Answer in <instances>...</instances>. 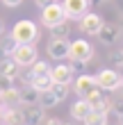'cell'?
<instances>
[{
	"mask_svg": "<svg viewBox=\"0 0 123 125\" xmlns=\"http://www.w3.org/2000/svg\"><path fill=\"white\" fill-rule=\"evenodd\" d=\"M2 112H5V105H0V118H2Z\"/></svg>",
	"mask_w": 123,
	"mask_h": 125,
	"instance_id": "cell-34",
	"label": "cell"
},
{
	"mask_svg": "<svg viewBox=\"0 0 123 125\" xmlns=\"http://www.w3.org/2000/svg\"><path fill=\"white\" fill-rule=\"evenodd\" d=\"M5 34V23H2V18H0V36Z\"/></svg>",
	"mask_w": 123,
	"mask_h": 125,
	"instance_id": "cell-33",
	"label": "cell"
},
{
	"mask_svg": "<svg viewBox=\"0 0 123 125\" xmlns=\"http://www.w3.org/2000/svg\"><path fill=\"white\" fill-rule=\"evenodd\" d=\"M48 75H50V80H53V84H68V86H71V82H73V77H75L73 71L68 68V64H64V62L50 66Z\"/></svg>",
	"mask_w": 123,
	"mask_h": 125,
	"instance_id": "cell-8",
	"label": "cell"
},
{
	"mask_svg": "<svg viewBox=\"0 0 123 125\" xmlns=\"http://www.w3.org/2000/svg\"><path fill=\"white\" fill-rule=\"evenodd\" d=\"M84 100H87V102L91 105V109H100V112H107V114H110V107H112V98H107V95H105L103 91H100L98 86H96V89H93L89 95H87Z\"/></svg>",
	"mask_w": 123,
	"mask_h": 125,
	"instance_id": "cell-11",
	"label": "cell"
},
{
	"mask_svg": "<svg viewBox=\"0 0 123 125\" xmlns=\"http://www.w3.org/2000/svg\"><path fill=\"white\" fill-rule=\"evenodd\" d=\"M59 125H73V123H59Z\"/></svg>",
	"mask_w": 123,
	"mask_h": 125,
	"instance_id": "cell-37",
	"label": "cell"
},
{
	"mask_svg": "<svg viewBox=\"0 0 123 125\" xmlns=\"http://www.w3.org/2000/svg\"><path fill=\"white\" fill-rule=\"evenodd\" d=\"M11 59L16 62L21 68H23V66H32L37 62V46H34V43H18L16 50L11 52Z\"/></svg>",
	"mask_w": 123,
	"mask_h": 125,
	"instance_id": "cell-5",
	"label": "cell"
},
{
	"mask_svg": "<svg viewBox=\"0 0 123 125\" xmlns=\"http://www.w3.org/2000/svg\"><path fill=\"white\" fill-rule=\"evenodd\" d=\"M91 112V105L87 102L84 98H78L73 102V107H71V116H73L75 121H84V116Z\"/></svg>",
	"mask_w": 123,
	"mask_h": 125,
	"instance_id": "cell-18",
	"label": "cell"
},
{
	"mask_svg": "<svg viewBox=\"0 0 123 125\" xmlns=\"http://www.w3.org/2000/svg\"><path fill=\"white\" fill-rule=\"evenodd\" d=\"M110 112H114L116 116L123 114V100H112V107H110Z\"/></svg>",
	"mask_w": 123,
	"mask_h": 125,
	"instance_id": "cell-29",
	"label": "cell"
},
{
	"mask_svg": "<svg viewBox=\"0 0 123 125\" xmlns=\"http://www.w3.org/2000/svg\"><path fill=\"white\" fill-rule=\"evenodd\" d=\"M107 125H110V123H107Z\"/></svg>",
	"mask_w": 123,
	"mask_h": 125,
	"instance_id": "cell-40",
	"label": "cell"
},
{
	"mask_svg": "<svg viewBox=\"0 0 123 125\" xmlns=\"http://www.w3.org/2000/svg\"><path fill=\"white\" fill-rule=\"evenodd\" d=\"M18 102L21 105H39V91H34L32 86H25V89H18Z\"/></svg>",
	"mask_w": 123,
	"mask_h": 125,
	"instance_id": "cell-17",
	"label": "cell"
},
{
	"mask_svg": "<svg viewBox=\"0 0 123 125\" xmlns=\"http://www.w3.org/2000/svg\"><path fill=\"white\" fill-rule=\"evenodd\" d=\"M27 84H30L34 91L41 93V91H48L50 86H53V80H50V75L46 73V75H34V77H30V82H27Z\"/></svg>",
	"mask_w": 123,
	"mask_h": 125,
	"instance_id": "cell-19",
	"label": "cell"
},
{
	"mask_svg": "<svg viewBox=\"0 0 123 125\" xmlns=\"http://www.w3.org/2000/svg\"><path fill=\"white\" fill-rule=\"evenodd\" d=\"M0 123L2 125H23V112H18L16 107H5Z\"/></svg>",
	"mask_w": 123,
	"mask_h": 125,
	"instance_id": "cell-15",
	"label": "cell"
},
{
	"mask_svg": "<svg viewBox=\"0 0 123 125\" xmlns=\"http://www.w3.org/2000/svg\"><path fill=\"white\" fill-rule=\"evenodd\" d=\"M66 64H68V68L73 71V75H82V73L87 71V64H84V62H78V59H68Z\"/></svg>",
	"mask_w": 123,
	"mask_h": 125,
	"instance_id": "cell-26",
	"label": "cell"
},
{
	"mask_svg": "<svg viewBox=\"0 0 123 125\" xmlns=\"http://www.w3.org/2000/svg\"><path fill=\"white\" fill-rule=\"evenodd\" d=\"M119 125H123V114H121V116H119Z\"/></svg>",
	"mask_w": 123,
	"mask_h": 125,
	"instance_id": "cell-35",
	"label": "cell"
},
{
	"mask_svg": "<svg viewBox=\"0 0 123 125\" xmlns=\"http://www.w3.org/2000/svg\"><path fill=\"white\" fill-rule=\"evenodd\" d=\"M0 102H2L5 107H14V105H18V89L16 86H11V89H7L0 93Z\"/></svg>",
	"mask_w": 123,
	"mask_h": 125,
	"instance_id": "cell-21",
	"label": "cell"
},
{
	"mask_svg": "<svg viewBox=\"0 0 123 125\" xmlns=\"http://www.w3.org/2000/svg\"><path fill=\"white\" fill-rule=\"evenodd\" d=\"M110 62L116 66V68H123V50H114V52H110Z\"/></svg>",
	"mask_w": 123,
	"mask_h": 125,
	"instance_id": "cell-27",
	"label": "cell"
},
{
	"mask_svg": "<svg viewBox=\"0 0 123 125\" xmlns=\"http://www.w3.org/2000/svg\"><path fill=\"white\" fill-rule=\"evenodd\" d=\"M121 82H123V77L114 68H103L96 75V86L100 91H116L121 89Z\"/></svg>",
	"mask_w": 123,
	"mask_h": 125,
	"instance_id": "cell-3",
	"label": "cell"
},
{
	"mask_svg": "<svg viewBox=\"0 0 123 125\" xmlns=\"http://www.w3.org/2000/svg\"><path fill=\"white\" fill-rule=\"evenodd\" d=\"M71 84H73V91L78 93V98H87V95L96 89V77L82 73V75H78V80H75V82H71Z\"/></svg>",
	"mask_w": 123,
	"mask_h": 125,
	"instance_id": "cell-9",
	"label": "cell"
},
{
	"mask_svg": "<svg viewBox=\"0 0 123 125\" xmlns=\"http://www.w3.org/2000/svg\"><path fill=\"white\" fill-rule=\"evenodd\" d=\"M14 86V77H7V75H0V93L7 91V89H11Z\"/></svg>",
	"mask_w": 123,
	"mask_h": 125,
	"instance_id": "cell-28",
	"label": "cell"
},
{
	"mask_svg": "<svg viewBox=\"0 0 123 125\" xmlns=\"http://www.w3.org/2000/svg\"><path fill=\"white\" fill-rule=\"evenodd\" d=\"M18 71H21V66L11 59V55H7L0 59V75H7V77H14L16 80L18 77Z\"/></svg>",
	"mask_w": 123,
	"mask_h": 125,
	"instance_id": "cell-14",
	"label": "cell"
},
{
	"mask_svg": "<svg viewBox=\"0 0 123 125\" xmlns=\"http://www.w3.org/2000/svg\"><path fill=\"white\" fill-rule=\"evenodd\" d=\"M2 5L5 7H18V5H23V0H2Z\"/></svg>",
	"mask_w": 123,
	"mask_h": 125,
	"instance_id": "cell-30",
	"label": "cell"
},
{
	"mask_svg": "<svg viewBox=\"0 0 123 125\" xmlns=\"http://www.w3.org/2000/svg\"><path fill=\"white\" fill-rule=\"evenodd\" d=\"M68 59H78V62L89 64V62L93 59V46H91L87 39L68 41Z\"/></svg>",
	"mask_w": 123,
	"mask_h": 125,
	"instance_id": "cell-2",
	"label": "cell"
},
{
	"mask_svg": "<svg viewBox=\"0 0 123 125\" xmlns=\"http://www.w3.org/2000/svg\"><path fill=\"white\" fill-rule=\"evenodd\" d=\"M59 123H62L59 118H43L41 121V125H59Z\"/></svg>",
	"mask_w": 123,
	"mask_h": 125,
	"instance_id": "cell-31",
	"label": "cell"
},
{
	"mask_svg": "<svg viewBox=\"0 0 123 125\" xmlns=\"http://www.w3.org/2000/svg\"><path fill=\"white\" fill-rule=\"evenodd\" d=\"M43 118H46V114H43V109L37 107V105L27 107L23 112V125H41Z\"/></svg>",
	"mask_w": 123,
	"mask_h": 125,
	"instance_id": "cell-13",
	"label": "cell"
},
{
	"mask_svg": "<svg viewBox=\"0 0 123 125\" xmlns=\"http://www.w3.org/2000/svg\"><path fill=\"white\" fill-rule=\"evenodd\" d=\"M46 50H48V55L53 57L55 62L68 59V39H50Z\"/></svg>",
	"mask_w": 123,
	"mask_h": 125,
	"instance_id": "cell-10",
	"label": "cell"
},
{
	"mask_svg": "<svg viewBox=\"0 0 123 125\" xmlns=\"http://www.w3.org/2000/svg\"><path fill=\"white\" fill-rule=\"evenodd\" d=\"M39 105H41V109H53L55 105H57V98H55V93L53 91H41L39 93Z\"/></svg>",
	"mask_w": 123,
	"mask_h": 125,
	"instance_id": "cell-23",
	"label": "cell"
},
{
	"mask_svg": "<svg viewBox=\"0 0 123 125\" xmlns=\"http://www.w3.org/2000/svg\"><path fill=\"white\" fill-rule=\"evenodd\" d=\"M93 2H100V0H89V5H93Z\"/></svg>",
	"mask_w": 123,
	"mask_h": 125,
	"instance_id": "cell-36",
	"label": "cell"
},
{
	"mask_svg": "<svg viewBox=\"0 0 123 125\" xmlns=\"http://www.w3.org/2000/svg\"><path fill=\"white\" fill-rule=\"evenodd\" d=\"M2 36H5V39H0V50H2L5 55H11L18 43H16V39H14L11 34H2Z\"/></svg>",
	"mask_w": 123,
	"mask_h": 125,
	"instance_id": "cell-24",
	"label": "cell"
},
{
	"mask_svg": "<svg viewBox=\"0 0 123 125\" xmlns=\"http://www.w3.org/2000/svg\"><path fill=\"white\" fill-rule=\"evenodd\" d=\"M50 91L55 93L57 102H62V100H66V95H68V84H53V86H50Z\"/></svg>",
	"mask_w": 123,
	"mask_h": 125,
	"instance_id": "cell-25",
	"label": "cell"
},
{
	"mask_svg": "<svg viewBox=\"0 0 123 125\" xmlns=\"http://www.w3.org/2000/svg\"><path fill=\"white\" fill-rule=\"evenodd\" d=\"M48 71H50V64H48V62H39V59H37V62L30 66V73L25 75V80L30 82V77H34V75H46Z\"/></svg>",
	"mask_w": 123,
	"mask_h": 125,
	"instance_id": "cell-22",
	"label": "cell"
},
{
	"mask_svg": "<svg viewBox=\"0 0 123 125\" xmlns=\"http://www.w3.org/2000/svg\"><path fill=\"white\" fill-rule=\"evenodd\" d=\"M11 36L16 39V43H34L37 36H39V27H37V23H32V21L21 18L18 23L11 27Z\"/></svg>",
	"mask_w": 123,
	"mask_h": 125,
	"instance_id": "cell-1",
	"label": "cell"
},
{
	"mask_svg": "<svg viewBox=\"0 0 123 125\" xmlns=\"http://www.w3.org/2000/svg\"><path fill=\"white\" fill-rule=\"evenodd\" d=\"M50 2H57V0H34V5H37L39 9H41V7H46V5H50Z\"/></svg>",
	"mask_w": 123,
	"mask_h": 125,
	"instance_id": "cell-32",
	"label": "cell"
},
{
	"mask_svg": "<svg viewBox=\"0 0 123 125\" xmlns=\"http://www.w3.org/2000/svg\"><path fill=\"white\" fill-rule=\"evenodd\" d=\"M100 2H112V0H100Z\"/></svg>",
	"mask_w": 123,
	"mask_h": 125,
	"instance_id": "cell-38",
	"label": "cell"
},
{
	"mask_svg": "<svg viewBox=\"0 0 123 125\" xmlns=\"http://www.w3.org/2000/svg\"><path fill=\"white\" fill-rule=\"evenodd\" d=\"M50 34H53V39H68L71 23H68V21H62V23L53 25V27H50Z\"/></svg>",
	"mask_w": 123,
	"mask_h": 125,
	"instance_id": "cell-20",
	"label": "cell"
},
{
	"mask_svg": "<svg viewBox=\"0 0 123 125\" xmlns=\"http://www.w3.org/2000/svg\"><path fill=\"white\" fill-rule=\"evenodd\" d=\"M0 125H2V123H0Z\"/></svg>",
	"mask_w": 123,
	"mask_h": 125,
	"instance_id": "cell-41",
	"label": "cell"
},
{
	"mask_svg": "<svg viewBox=\"0 0 123 125\" xmlns=\"http://www.w3.org/2000/svg\"><path fill=\"white\" fill-rule=\"evenodd\" d=\"M62 21H68L66 16H64V9H62V5L59 2H50L46 7H41V25L43 27H53L57 23H62Z\"/></svg>",
	"mask_w": 123,
	"mask_h": 125,
	"instance_id": "cell-4",
	"label": "cell"
},
{
	"mask_svg": "<svg viewBox=\"0 0 123 125\" xmlns=\"http://www.w3.org/2000/svg\"><path fill=\"white\" fill-rule=\"evenodd\" d=\"M96 36L105 43V46H114V41H116V36H119V27L112 25V23H103V27L98 30Z\"/></svg>",
	"mask_w": 123,
	"mask_h": 125,
	"instance_id": "cell-12",
	"label": "cell"
},
{
	"mask_svg": "<svg viewBox=\"0 0 123 125\" xmlns=\"http://www.w3.org/2000/svg\"><path fill=\"white\" fill-rule=\"evenodd\" d=\"M62 9H64V16L68 21H78L82 14L89 11V0H64Z\"/></svg>",
	"mask_w": 123,
	"mask_h": 125,
	"instance_id": "cell-7",
	"label": "cell"
},
{
	"mask_svg": "<svg viewBox=\"0 0 123 125\" xmlns=\"http://www.w3.org/2000/svg\"><path fill=\"white\" fill-rule=\"evenodd\" d=\"M82 123L84 125H107V123H110V114L100 112V109H91V112L84 116Z\"/></svg>",
	"mask_w": 123,
	"mask_h": 125,
	"instance_id": "cell-16",
	"label": "cell"
},
{
	"mask_svg": "<svg viewBox=\"0 0 123 125\" xmlns=\"http://www.w3.org/2000/svg\"><path fill=\"white\" fill-rule=\"evenodd\" d=\"M80 32L82 34H89V36H96L98 34V30L103 27V23H105V18L100 16V14H96V11H87V14H82L80 18Z\"/></svg>",
	"mask_w": 123,
	"mask_h": 125,
	"instance_id": "cell-6",
	"label": "cell"
},
{
	"mask_svg": "<svg viewBox=\"0 0 123 125\" xmlns=\"http://www.w3.org/2000/svg\"><path fill=\"white\" fill-rule=\"evenodd\" d=\"M121 89H123V82H121Z\"/></svg>",
	"mask_w": 123,
	"mask_h": 125,
	"instance_id": "cell-39",
	"label": "cell"
}]
</instances>
